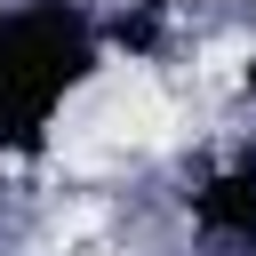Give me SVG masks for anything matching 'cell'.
Wrapping results in <instances>:
<instances>
[{
  "instance_id": "obj_1",
  "label": "cell",
  "mask_w": 256,
  "mask_h": 256,
  "mask_svg": "<svg viewBox=\"0 0 256 256\" xmlns=\"http://www.w3.org/2000/svg\"><path fill=\"white\" fill-rule=\"evenodd\" d=\"M168 128H176L168 88L144 64H104L56 104V160L64 168H112V160L160 144Z\"/></svg>"
}]
</instances>
